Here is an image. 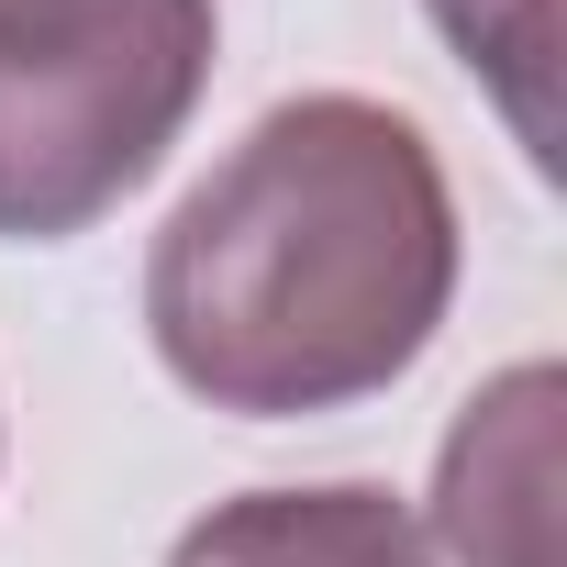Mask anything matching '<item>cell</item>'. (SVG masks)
Segmentation results:
<instances>
[{
  "label": "cell",
  "mask_w": 567,
  "mask_h": 567,
  "mask_svg": "<svg viewBox=\"0 0 567 567\" xmlns=\"http://www.w3.org/2000/svg\"><path fill=\"white\" fill-rule=\"evenodd\" d=\"M212 0H0V234L56 245L145 189L212 90Z\"/></svg>",
  "instance_id": "2"
},
{
  "label": "cell",
  "mask_w": 567,
  "mask_h": 567,
  "mask_svg": "<svg viewBox=\"0 0 567 567\" xmlns=\"http://www.w3.org/2000/svg\"><path fill=\"white\" fill-rule=\"evenodd\" d=\"M545 489H556V368H512L445 434L434 523L456 567H545Z\"/></svg>",
  "instance_id": "3"
},
{
  "label": "cell",
  "mask_w": 567,
  "mask_h": 567,
  "mask_svg": "<svg viewBox=\"0 0 567 567\" xmlns=\"http://www.w3.org/2000/svg\"><path fill=\"white\" fill-rule=\"evenodd\" d=\"M434 23L456 34L467 68L501 79L512 123L545 145V56H556V0H434Z\"/></svg>",
  "instance_id": "5"
},
{
  "label": "cell",
  "mask_w": 567,
  "mask_h": 567,
  "mask_svg": "<svg viewBox=\"0 0 567 567\" xmlns=\"http://www.w3.org/2000/svg\"><path fill=\"white\" fill-rule=\"evenodd\" d=\"M167 567H434V545L390 489L334 478V489H256L200 512Z\"/></svg>",
  "instance_id": "4"
},
{
  "label": "cell",
  "mask_w": 567,
  "mask_h": 567,
  "mask_svg": "<svg viewBox=\"0 0 567 567\" xmlns=\"http://www.w3.org/2000/svg\"><path fill=\"white\" fill-rule=\"evenodd\" d=\"M456 301V200L412 112L278 101L156 234L145 323L212 412H346L390 390Z\"/></svg>",
  "instance_id": "1"
}]
</instances>
